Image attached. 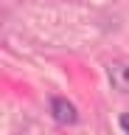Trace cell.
I'll list each match as a JSON object with an SVG mask.
<instances>
[{
    "mask_svg": "<svg viewBox=\"0 0 129 135\" xmlns=\"http://www.w3.org/2000/svg\"><path fill=\"white\" fill-rule=\"evenodd\" d=\"M51 113H53V118L59 121V124H76V107L70 104L68 99H53L51 101Z\"/></svg>",
    "mask_w": 129,
    "mask_h": 135,
    "instance_id": "7a4b0ae2",
    "label": "cell"
},
{
    "mask_svg": "<svg viewBox=\"0 0 129 135\" xmlns=\"http://www.w3.org/2000/svg\"><path fill=\"white\" fill-rule=\"evenodd\" d=\"M110 82L115 90L121 93H129V62L123 59V62H112L110 65Z\"/></svg>",
    "mask_w": 129,
    "mask_h": 135,
    "instance_id": "6da1fadb",
    "label": "cell"
},
{
    "mask_svg": "<svg viewBox=\"0 0 129 135\" xmlns=\"http://www.w3.org/2000/svg\"><path fill=\"white\" fill-rule=\"evenodd\" d=\"M121 129L129 135V115H121Z\"/></svg>",
    "mask_w": 129,
    "mask_h": 135,
    "instance_id": "3957f363",
    "label": "cell"
}]
</instances>
